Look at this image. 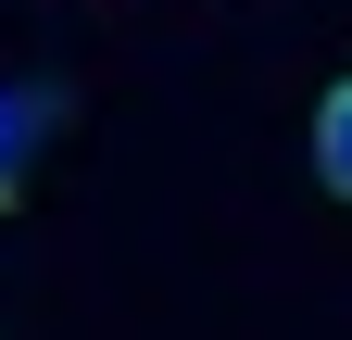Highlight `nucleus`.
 Instances as JSON below:
<instances>
[{
    "mask_svg": "<svg viewBox=\"0 0 352 340\" xmlns=\"http://www.w3.org/2000/svg\"><path fill=\"white\" fill-rule=\"evenodd\" d=\"M315 177H327V189L352 202V76H340V89L315 101Z\"/></svg>",
    "mask_w": 352,
    "mask_h": 340,
    "instance_id": "2",
    "label": "nucleus"
},
{
    "mask_svg": "<svg viewBox=\"0 0 352 340\" xmlns=\"http://www.w3.org/2000/svg\"><path fill=\"white\" fill-rule=\"evenodd\" d=\"M51 126H63V89H0V215L25 202L38 151H51Z\"/></svg>",
    "mask_w": 352,
    "mask_h": 340,
    "instance_id": "1",
    "label": "nucleus"
}]
</instances>
